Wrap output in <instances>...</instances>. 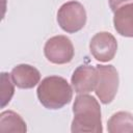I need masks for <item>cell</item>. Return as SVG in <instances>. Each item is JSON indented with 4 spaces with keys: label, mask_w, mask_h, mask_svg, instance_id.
Listing matches in <instances>:
<instances>
[{
    "label": "cell",
    "mask_w": 133,
    "mask_h": 133,
    "mask_svg": "<svg viewBox=\"0 0 133 133\" xmlns=\"http://www.w3.org/2000/svg\"><path fill=\"white\" fill-rule=\"evenodd\" d=\"M130 3H133V0H109V6L113 12L117 8H119L126 4H130Z\"/></svg>",
    "instance_id": "4fadbf2b"
},
{
    "label": "cell",
    "mask_w": 133,
    "mask_h": 133,
    "mask_svg": "<svg viewBox=\"0 0 133 133\" xmlns=\"http://www.w3.org/2000/svg\"><path fill=\"white\" fill-rule=\"evenodd\" d=\"M98 82L95 92L103 104H109L113 101L118 89V73L112 64H97Z\"/></svg>",
    "instance_id": "277c9868"
},
{
    "label": "cell",
    "mask_w": 133,
    "mask_h": 133,
    "mask_svg": "<svg viewBox=\"0 0 133 133\" xmlns=\"http://www.w3.org/2000/svg\"><path fill=\"white\" fill-rule=\"evenodd\" d=\"M11 79L19 88L22 89H30L33 88L41 80V73L39 71L26 63H21L16 65L10 73Z\"/></svg>",
    "instance_id": "ba28073f"
},
{
    "label": "cell",
    "mask_w": 133,
    "mask_h": 133,
    "mask_svg": "<svg viewBox=\"0 0 133 133\" xmlns=\"http://www.w3.org/2000/svg\"><path fill=\"white\" fill-rule=\"evenodd\" d=\"M15 83L10 74L1 73V108H4L11 100L15 94Z\"/></svg>",
    "instance_id": "7c38bea8"
},
{
    "label": "cell",
    "mask_w": 133,
    "mask_h": 133,
    "mask_svg": "<svg viewBox=\"0 0 133 133\" xmlns=\"http://www.w3.org/2000/svg\"><path fill=\"white\" fill-rule=\"evenodd\" d=\"M89 50L95 59L101 62H108L112 60L116 54L117 42L110 32L101 31L91 37Z\"/></svg>",
    "instance_id": "8992f818"
},
{
    "label": "cell",
    "mask_w": 133,
    "mask_h": 133,
    "mask_svg": "<svg viewBox=\"0 0 133 133\" xmlns=\"http://www.w3.org/2000/svg\"><path fill=\"white\" fill-rule=\"evenodd\" d=\"M109 133H133V115L127 111H118L107 122Z\"/></svg>",
    "instance_id": "30bf717a"
},
{
    "label": "cell",
    "mask_w": 133,
    "mask_h": 133,
    "mask_svg": "<svg viewBox=\"0 0 133 133\" xmlns=\"http://www.w3.org/2000/svg\"><path fill=\"white\" fill-rule=\"evenodd\" d=\"M98 82V71L96 66L88 64L79 65L73 73L71 83L78 95L88 94L95 90Z\"/></svg>",
    "instance_id": "52a82bcc"
},
{
    "label": "cell",
    "mask_w": 133,
    "mask_h": 133,
    "mask_svg": "<svg viewBox=\"0 0 133 133\" xmlns=\"http://www.w3.org/2000/svg\"><path fill=\"white\" fill-rule=\"evenodd\" d=\"M36 95L39 103L47 109H60L71 103L73 88L66 79L60 76H48L39 82Z\"/></svg>",
    "instance_id": "7a4b0ae2"
},
{
    "label": "cell",
    "mask_w": 133,
    "mask_h": 133,
    "mask_svg": "<svg viewBox=\"0 0 133 133\" xmlns=\"http://www.w3.org/2000/svg\"><path fill=\"white\" fill-rule=\"evenodd\" d=\"M74 118L72 121L71 131L76 132H96L103 131L101 107L95 97L81 94L75 98L73 105Z\"/></svg>",
    "instance_id": "6da1fadb"
},
{
    "label": "cell",
    "mask_w": 133,
    "mask_h": 133,
    "mask_svg": "<svg viewBox=\"0 0 133 133\" xmlns=\"http://www.w3.org/2000/svg\"><path fill=\"white\" fill-rule=\"evenodd\" d=\"M27 131V126L22 116L11 110H5L0 114V132H21Z\"/></svg>",
    "instance_id": "8fae6325"
},
{
    "label": "cell",
    "mask_w": 133,
    "mask_h": 133,
    "mask_svg": "<svg viewBox=\"0 0 133 133\" xmlns=\"http://www.w3.org/2000/svg\"><path fill=\"white\" fill-rule=\"evenodd\" d=\"M57 23L60 28L68 33L80 31L86 23L84 6L78 1L63 3L57 11Z\"/></svg>",
    "instance_id": "3957f363"
},
{
    "label": "cell",
    "mask_w": 133,
    "mask_h": 133,
    "mask_svg": "<svg viewBox=\"0 0 133 133\" xmlns=\"http://www.w3.org/2000/svg\"><path fill=\"white\" fill-rule=\"evenodd\" d=\"M46 58L54 64H65L74 58V46L65 35H55L50 37L44 47Z\"/></svg>",
    "instance_id": "5b68a950"
},
{
    "label": "cell",
    "mask_w": 133,
    "mask_h": 133,
    "mask_svg": "<svg viewBox=\"0 0 133 133\" xmlns=\"http://www.w3.org/2000/svg\"><path fill=\"white\" fill-rule=\"evenodd\" d=\"M113 25L122 36L133 37V3L126 4L114 11Z\"/></svg>",
    "instance_id": "9c48e42d"
}]
</instances>
